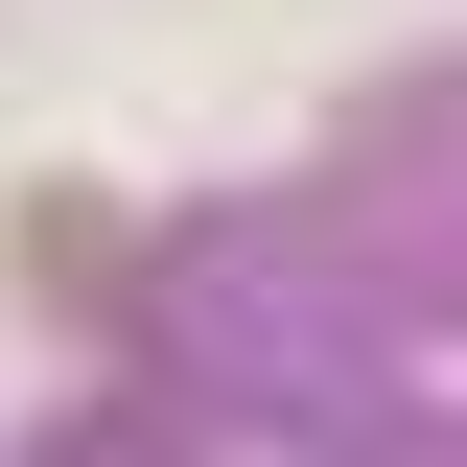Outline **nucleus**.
Masks as SVG:
<instances>
[{
    "label": "nucleus",
    "instance_id": "f257e3e1",
    "mask_svg": "<svg viewBox=\"0 0 467 467\" xmlns=\"http://www.w3.org/2000/svg\"><path fill=\"white\" fill-rule=\"evenodd\" d=\"M0 257H24L47 304H94V281H117V211H94V187H24V211H0Z\"/></svg>",
    "mask_w": 467,
    "mask_h": 467
}]
</instances>
